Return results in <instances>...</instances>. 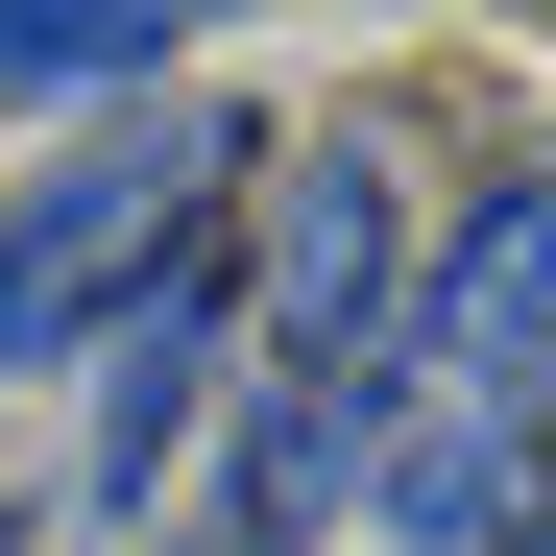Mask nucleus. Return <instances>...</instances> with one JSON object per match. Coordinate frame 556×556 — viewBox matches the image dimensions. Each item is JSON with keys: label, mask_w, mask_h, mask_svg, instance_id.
Masks as SVG:
<instances>
[{"label": "nucleus", "mask_w": 556, "mask_h": 556, "mask_svg": "<svg viewBox=\"0 0 556 556\" xmlns=\"http://www.w3.org/2000/svg\"><path fill=\"white\" fill-rule=\"evenodd\" d=\"M242 169H266L242 122H98L73 169H25V194H0V363H73L169 242L242 194Z\"/></svg>", "instance_id": "1"}, {"label": "nucleus", "mask_w": 556, "mask_h": 556, "mask_svg": "<svg viewBox=\"0 0 556 556\" xmlns=\"http://www.w3.org/2000/svg\"><path fill=\"white\" fill-rule=\"evenodd\" d=\"M412 339H435L459 412H532L556 435V169H508L459 242H412Z\"/></svg>", "instance_id": "4"}, {"label": "nucleus", "mask_w": 556, "mask_h": 556, "mask_svg": "<svg viewBox=\"0 0 556 556\" xmlns=\"http://www.w3.org/2000/svg\"><path fill=\"white\" fill-rule=\"evenodd\" d=\"M218 315H242V218H194L98 339H73V363H98V459H73L98 508H146L169 459H194V412H218Z\"/></svg>", "instance_id": "3"}, {"label": "nucleus", "mask_w": 556, "mask_h": 556, "mask_svg": "<svg viewBox=\"0 0 556 556\" xmlns=\"http://www.w3.org/2000/svg\"><path fill=\"white\" fill-rule=\"evenodd\" d=\"M532 484V412H459V388H388V459H363V508H388L412 556H484Z\"/></svg>", "instance_id": "5"}, {"label": "nucleus", "mask_w": 556, "mask_h": 556, "mask_svg": "<svg viewBox=\"0 0 556 556\" xmlns=\"http://www.w3.org/2000/svg\"><path fill=\"white\" fill-rule=\"evenodd\" d=\"M532 508H556V484H532Z\"/></svg>", "instance_id": "10"}, {"label": "nucleus", "mask_w": 556, "mask_h": 556, "mask_svg": "<svg viewBox=\"0 0 556 556\" xmlns=\"http://www.w3.org/2000/svg\"><path fill=\"white\" fill-rule=\"evenodd\" d=\"M169 49H194V25H169V0H0V98H169Z\"/></svg>", "instance_id": "7"}, {"label": "nucleus", "mask_w": 556, "mask_h": 556, "mask_svg": "<svg viewBox=\"0 0 556 556\" xmlns=\"http://www.w3.org/2000/svg\"><path fill=\"white\" fill-rule=\"evenodd\" d=\"M484 556H556V508H532V532H484Z\"/></svg>", "instance_id": "9"}, {"label": "nucleus", "mask_w": 556, "mask_h": 556, "mask_svg": "<svg viewBox=\"0 0 556 556\" xmlns=\"http://www.w3.org/2000/svg\"><path fill=\"white\" fill-rule=\"evenodd\" d=\"M146 556H242V532H218V508H194V532H146Z\"/></svg>", "instance_id": "8"}, {"label": "nucleus", "mask_w": 556, "mask_h": 556, "mask_svg": "<svg viewBox=\"0 0 556 556\" xmlns=\"http://www.w3.org/2000/svg\"><path fill=\"white\" fill-rule=\"evenodd\" d=\"M242 291H266V339H291V388H388V339H412V194H388V146H363V122L266 146Z\"/></svg>", "instance_id": "2"}, {"label": "nucleus", "mask_w": 556, "mask_h": 556, "mask_svg": "<svg viewBox=\"0 0 556 556\" xmlns=\"http://www.w3.org/2000/svg\"><path fill=\"white\" fill-rule=\"evenodd\" d=\"M363 459H388V388H266V412H242L218 532H242V556H315V532L363 508Z\"/></svg>", "instance_id": "6"}]
</instances>
